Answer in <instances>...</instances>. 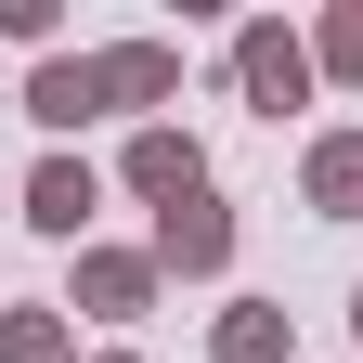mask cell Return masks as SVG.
<instances>
[{
    "mask_svg": "<svg viewBox=\"0 0 363 363\" xmlns=\"http://www.w3.org/2000/svg\"><path fill=\"white\" fill-rule=\"evenodd\" d=\"M234 91H247L259 117L311 104V39H298V26H234Z\"/></svg>",
    "mask_w": 363,
    "mask_h": 363,
    "instance_id": "6da1fadb",
    "label": "cell"
},
{
    "mask_svg": "<svg viewBox=\"0 0 363 363\" xmlns=\"http://www.w3.org/2000/svg\"><path fill=\"white\" fill-rule=\"evenodd\" d=\"M156 272H182V286L234 272V208H220V195H182V208H156Z\"/></svg>",
    "mask_w": 363,
    "mask_h": 363,
    "instance_id": "7a4b0ae2",
    "label": "cell"
},
{
    "mask_svg": "<svg viewBox=\"0 0 363 363\" xmlns=\"http://www.w3.org/2000/svg\"><path fill=\"white\" fill-rule=\"evenodd\" d=\"M65 311H104V325H143L156 311V247H78Z\"/></svg>",
    "mask_w": 363,
    "mask_h": 363,
    "instance_id": "3957f363",
    "label": "cell"
},
{
    "mask_svg": "<svg viewBox=\"0 0 363 363\" xmlns=\"http://www.w3.org/2000/svg\"><path fill=\"white\" fill-rule=\"evenodd\" d=\"M117 182H130V195H156V208H182V195H208V156H195V130L143 117V130H130V156H117Z\"/></svg>",
    "mask_w": 363,
    "mask_h": 363,
    "instance_id": "277c9868",
    "label": "cell"
},
{
    "mask_svg": "<svg viewBox=\"0 0 363 363\" xmlns=\"http://www.w3.org/2000/svg\"><path fill=\"white\" fill-rule=\"evenodd\" d=\"M91 208H104V169H91V156H39V182H26V220H39V234L91 247Z\"/></svg>",
    "mask_w": 363,
    "mask_h": 363,
    "instance_id": "5b68a950",
    "label": "cell"
},
{
    "mask_svg": "<svg viewBox=\"0 0 363 363\" xmlns=\"http://www.w3.org/2000/svg\"><path fill=\"white\" fill-rule=\"evenodd\" d=\"M91 78H104V117H143L182 91V52L169 39H117V52H91Z\"/></svg>",
    "mask_w": 363,
    "mask_h": 363,
    "instance_id": "8992f818",
    "label": "cell"
},
{
    "mask_svg": "<svg viewBox=\"0 0 363 363\" xmlns=\"http://www.w3.org/2000/svg\"><path fill=\"white\" fill-rule=\"evenodd\" d=\"M26 117H39V130L104 117V78H91V52H39V78H26Z\"/></svg>",
    "mask_w": 363,
    "mask_h": 363,
    "instance_id": "52a82bcc",
    "label": "cell"
},
{
    "mask_svg": "<svg viewBox=\"0 0 363 363\" xmlns=\"http://www.w3.org/2000/svg\"><path fill=\"white\" fill-rule=\"evenodd\" d=\"M298 350V325H286V298H234L208 325V363H286Z\"/></svg>",
    "mask_w": 363,
    "mask_h": 363,
    "instance_id": "ba28073f",
    "label": "cell"
},
{
    "mask_svg": "<svg viewBox=\"0 0 363 363\" xmlns=\"http://www.w3.org/2000/svg\"><path fill=\"white\" fill-rule=\"evenodd\" d=\"M298 195L325 220H363V130H325V143L298 156Z\"/></svg>",
    "mask_w": 363,
    "mask_h": 363,
    "instance_id": "9c48e42d",
    "label": "cell"
},
{
    "mask_svg": "<svg viewBox=\"0 0 363 363\" xmlns=\"http://www.w3.org/2000/svg\"><path fill=\"white\" fill-rule=\"evenodd\" d=\"M0 363H78V325L65 311H0Z\"/></svg>",
    "mask_w": 363,
    "mask_h": 363,
    "instance_id": "30bf717a",
    "label": "cell"
},
{
    "mask_svg": "<svg viewBox=\"0 0 363 363\" xmlns=\"http://www.w3.org/2000/svg\"><path fill=\"white\" fill-rule=\"evenodd\" d=\"M311 78H363V0H337V13L311 26Z\"/></svg>",
    "mask_w": 363,
    "mask_h": 363,
    "instance_id": "8fae6325",
    "label": "cell"
},
{
    "mask_svg": "<svg viewBox=\"0 0 363 363\" xmlns=\"http://www.w3.org/2000/svg\"><path fill=\"white\" fill-rule=\"evenodd\" d=\"M0 39H26V52H39V39H52V0H0Z\"/></svg>",
    "mask_w": 363,
    "mask_h": 363,
    "instance_id": "7c38bea8",
    "label": "cell"
},
{
    "mask_svg": "<svg viewBox=\"0 0 363 363\" xmlns=\"http://www.w3.org/2000/svg\"><path fill=\"white\" fill-rule=\"evenodd\" d=\"M350 337H363V286H350Z\"/></svg>",
    "mask_w": 363,
    "mask_h": 363,
    "instance_id": "4fadbf2b",
    "label": "cell"
},
{
    "mask_svg": "<svg viewBox=\"0 0 363 363\" xmlns=\"http://www.w3.org/2000/svg\"><path fill=\"white\" fill-rule=\"evenodd\" d=\"M104 363H143V350H104Z\"/></svg>",
    "mask_w": 363,
    "mask_h": 363,
    "instance_id": "5bb4252c",
    "label": "cell"
}]
</instances>
